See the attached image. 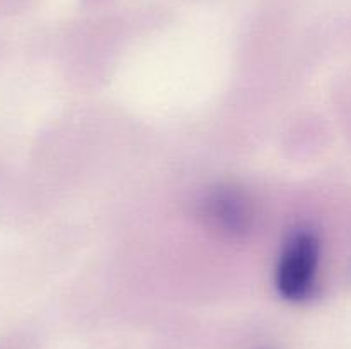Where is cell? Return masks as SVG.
I'll list each match as a JSON object with an SVG mask.
<instances>
[{"instance_id":"cell-1","label":"cell","mask_w":351,"mask_h":349,"mask_svg":"<svg viewBox=\"0 0 351 349\" xmlns=\"http://www.w3.org/2000/svg\"><path fill=\"white\" fill-rule=\"evenodd\" d=\"M321 243L308 229L287 240L276 267V291L287 301H304L312 294L317 276Z\"/></svg>"},{"instance_id":"cell-2","label":"cell","mask_w":351,"mask_h":349,"mask_svg":"<svg viewBox=\"0 0 351 349\" xmlns=\"http://www.w3.org/2000/svg\"><path fill=\"white\" fill-rule=\"evenodd\" d=\"M202 216L209 226L230 238H243L252 229V207L240 192L232 188L209 192L202 201Z\"/></svg>"}]
</instances>
